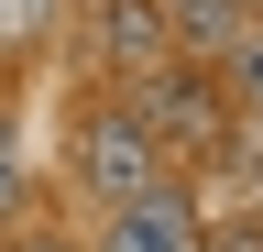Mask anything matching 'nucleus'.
I'll return each instance as SVG.
<instances>
[{
    "instance_id": "1",
    "label": "nucleus",
    "mask_w": 263,
    "mask_h": 252,
    "mask_svg": "<svg viewBox=\"0 0 263 252\" xmlns=\"http://www.w3.org/2000/svg\"><path fill=\"white\" fill-rule=\"evenodd\" d=\"M88 186L99 198H154V143L132 121H88Z\"/></svg>"
},
{
    "instance_id": "2",
    "label": "nucleus",
    "mask_w": 263,
    "mask_h": 252,
    "mask_svg": "<svg viewBox=\"0 0 263 252\" xmlns=\"http://www.w3.org/2000/svg\"><path fill=\"white\" fill-rule=\"evenodd\" d=\"M110 252H186V198H121V241Z\"/></svg>"
},
{
    "instance_id": "3",
    "label": "nucleus",
    "mask_w": 263,
    "mask_h": 252,
    "mask_svg": "<svg viewBox=\"0 0 263 252\" xmlns=\"http://www.w3.org/2000/svg\"><path fill=\"white\" fill-rule=\"evenodd\" d=\"M110 44L121 55H154V11H143V0H110Z\"/></svg>"
},
{
    "instance_id": "4",
    "label": "nucleus",
    "mask_w": 263,
    "mask_h": 252,
    "mask_svg": "<svg viewBox=\"0 0 263 252\" xmlns=\"http://www.w3.org/2000/svg\"><path fill=\"white\" fill-rule=\"evenodd\" d=\"M22 198V165H11V132H0V208Z\"/></svg>"
},
{
    "instance_id": "5",
    "label": "nucleus",
    "mask_w": 263,
    "mask_h": 252,
    "mask_svg": "<svg viewBox=\"0 0 263 252\" xmlns=\"http://www.w3.org/2000/svg\"><path fill=\"white\" fill-rule=\"evenodd\" d=\"M22 252H66V241H22Z\"/></svg>"
}]
</instances>
